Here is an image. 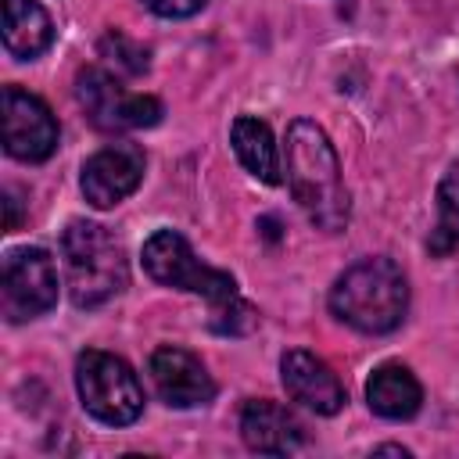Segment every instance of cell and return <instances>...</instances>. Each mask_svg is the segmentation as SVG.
Masks as SVG:
<instances>
[{
	"label": "cell",
	"instance_id": "7c38bea8",
	"mask_svg": "<svg viewBox=\"0 0 459 459\" xmlns=\"http://www.w3.org/2000/svg\"><path fill=\"white\" fill-rule=\"evenodd\" d=\"M240 437L258 455H290L305 445V427L287 405L251 398L240 409Z\"/></svg>",
	"mask_w": 459,
	"mask_h": 459
},
{
	"label": "cell",
	"instance_id": "5bb4252c",
	"mask_svg": "<svg viewBox=\"0 0 459 459\" xmlns=\"http://www.w3.org/2000/svg\"><path fill=\"white\" fill-rule=\"evenodd\" d=\"M230 143H233V154L237 161L262 183L276 186L283 176V165H280V147L273 140V129L269 122L255 118V115H237L233 126H230Z\"/></svg>",
	"mask_w": 459,
	"mask_h": 459
},
{
	"label": "cell",
	"instance_id": "9c48e42d",
	"mask_svg": "<svg viewBox=\"0 0 459 459\" xmlns=\"http://www.w3.org/2000/svg\"><path fill=\"white\" fill-rule=\"evenodd\" d=\"M143 151L136 143H108L97 154H90L82 161V197L93 208H115L118 201H126L140 179H143Z\"/></svg>",
	"mask_w": 459,
	"mask_h": 459
},
{
	"label": "cell",
	"instance_id": "6da1fadb",
	"mask_svg": "<svg viewBox=\"0 0 459 459\" xmlns=\"http://www.w3.org/2000/svg\"><path fill=\"white\" fill-rule=\"evenodd\" d=\"M143 269L154 283L172 287V290H186V294H201L212 305V326L219 333H244L255 323V308L240 298L237 280L222 269L204 265L190 240L176 230H154L143 240Z\"/></svg>",
	"mask_w": 459,
	"mask_h": 459
},
{
	"label": "cell",
	"instance_id": "2e32d148",
	"mask_svg": "<svg viewBox=\"0 0 459 459\" xmlns=\"http://www.w3.org/2000/svg\"><path fill=\"white\" fill-rule=\"evenodd\" d=\"M427 251L434 258L459 251V169H448L437 183V222L427 237Z\"/></svg>",
	"mask_w": 459,
	"mask_h": 459
},
{
	"label": "cell",
	"instance_id": "ac0fdd59",
	"mask_svg": "<svg viewBox=\"0 0 459 459\" xmlns=\"http://www.w3.org/2000/svg\"><path fill=\"white\" fill-rule=\"evenodd\" d=\"M147 11H154V14H161V18H190V14H197L208 0H140Z\"/></svg>",
	"mask_w": 459,
	"mask_h": 459
},
{
	"label": "cell",
	"instance_id": "ba28073f",
	"mask_svg": "<svg viewBox=\"0 0 459 459\" xmlns=\"http://www.w3.org/2000/svg\"><path fill=\"white\" fill-rule=\"evenodd\" d=\"M4 147L18 161H47L57 151V118L54 111L22 86H4Z\"/></svg>",
	"mask_w": 459,
	"mask_h": 459
},
{
	"label": "cell",
	"instance_id": "30bf717a",
	"mask_svg": "<svg viewBox=\"0 0 459 459\" xmlns=\"http://www.w3.org/2000/svg\"><path fill=\"white\" fill-rule=\"evenodd\" d=\"M147 373H151V384H154L158 398L172 409H197V405H208L215 398L212 373L186 348H172V344L154 348V355L147 362Z\"/></svg>",
	"mask_w": 459,
	"mask_h": 459
},
{
	"label": "cell",
	"instance_id": "3957f363",
	"mask_svg": "<svg viewBox=\"0 0 459 459\" xmlns=\"http://www.w3.org/2000/svg\"><path fill=\"white\" fill-rule=\"evenodd\" d=\"M330 312L359 333H391L409 312V280L398 262L377 255L348 265L330 287Z\"/></svg>",
	"mask_w": 459,
	"mask_h": 459
},
{
	"label": "cell",
	"instance_id": "7a4b0ae2",
	"mask_svg": "<svg viewBox=\"0 0 459 459\" xmlns=\"http://www.w3.org/2000/svg\"><path fill=\"white\" fill-rule=\"evenodd\" d=\"M283 169H287V186L301 212L326 233H337L351 219V197L341 176L337 151L323 126L312 118H294L287 126L283 140Z\"/></svg>",
	"mask_w": 459,
	"mask_h": 459
},
{
	"label": "cell",
	"instance_id": "8fae6325",
	"mask_svg": "<svg viewBox=\"0 0 459 459\" xmlns=\"http://www.w3.org/2000/svg\"><path fill=\"white\" fill-rule=\"evenodd\" d=\"M280 380H283L287 394L298 405L312 409L316 416H333L348 402L344 384L337 380V373L316 351H305V348L283 351V359H280Z\"/></svg>",
	"mask_w": 459,
	"mask_h": 459
},
{
	"label": "cell",
	"instance_id": "277c9868",
	"mask_svg": "<svg viewBox=\"0 0 459 459\" xmlns=\"http://www.w3.org/2000/svg\"><path fill=\"white\" fill-rule=\"evenodd\" d=\"M65 283L79 308H100L129 287V262L122 244L100 226L75 219L61 233Z\"/></svg>",
	"mask_w": 459,
	"mask_h": 459
},
{
	"label": "cell",
	"instance_id": "52a82bcc",
	"mask_svg": "<svg viewBox=\"0 0 459 459\" xmlns=\"http://www.w3.org/2000/svg\"><path fill=\"white\" fill-rule=\"evenodd\" d=\"M57 305V265L43 247H18L4 258L0 308L11 323L36 319Z\"/></svg>",
	"mask_w": 459,
	"mask_h": 459
},
{
	"label": "cell",
	"instance_id": "4fadbf2b",
	"mask_svg": "<svg viewBox=\"0 0 459 459\" xmlns=\"http://www.w3.org/2000/svg\"><path fill=\"white\" fill-rule=\"evenodd\" d=\"M366 402L384 420H412L423 405V387L402 362H384L366 380Z\"/></svg>",
	"mask_w": 459,
	"mask_h": 459
},
{
	"label": "cell",
	"instance_id": "8992f818",
	"mask_svg": "<svg viewBox=\"0 0 459 459\" xmlns=\"http://www.w3.org/2000/svg\"><path fill=\"white\" fill-rule=\"evenodd\" d=\"M75 97H79L86 118L104 133H129V129H147V126L161 122L158 97L126 90L104 68H82L75 79Z\"/></svg>",
	"mask_w": 459,
	"mask_h": 459
},
{
	"label": "cell",
	"instance_id": "e0dca14e",
	"mask_svg": "<svg viewBox=\"0 0 459 459\" xmlns=\"http://www.w3.org/2000/svg\"><path fill=\"white\" fill-rule=\"evenodd\" d=\"M100 54L104 57H111V61H118L126 72H133V75H140V72H147V50L143 47H136V43H129L122 32H108L104 39H100Z\"/></svg>",
	"mask_w": 459,
	"mask_h": 459
},
{
	"label": "cell",
	"instance_id": "9a60e30c",
	"mask_svg": "<svg viewBox=\"0 0 459 459\" xmlns=\"http://www.w3.org/2000/svg\"><path fill=\"white\" fill-rule=\"evenodd\" d=\"M54 43V22L36 0H4V50L18 61L39 57Z\"/></svg>",
	"mask_w": 459,
	"mask_h": 459
},
{
	"label": "cell",
	"instance_id": "d6986e66",
	"mask_svg": "<svg viewBox=\"0 0 459 459\" xmlns=\"http://www.w3.org/2000/svg\"><path fill=\"white\" fill-rule=\"evenodd\" d=\"M373 452H394V455H409V448H402V445H377Z\"/></svg>",
	"mask_w": 459,
	"mask_h": 459
},
{
	"label": "cell",
	"instance_id": "5b68a950",
	"mask_svg": "<svg viewBox=\"0 0 459 459\" xmlns=\"http://www.w3.org/2000/svg\"><path fill=\"white\" fill-rule=\"evenodd\" d=\"M75 391L82 409L108 427H129L143 412L140 377L126 359L100 348H86L75 359Z\"/></svg>",
	"mask_w": 459,
	"mask_h": 459
}]
</instances>
